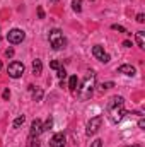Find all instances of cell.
I'll list each match as a JSON object with an SVG mask.
<instances>
[{"label":"cell","instance_id":"d6986e66","mask_svg":"<svg viewBox=\"0 0 145 147\" xmlns=\"http://www.w3.org/2000/svg\"><path fill=\"white\" fill-rule=\"evenodd\" d=\"M111 28H113L114 31H118V33H123V34H130V33H128V31H126V29H125L123 26H119V24H113Z\"/></svg>","mask_w":145,"mask_h":147},{"label":"cell","instance_id":"44dd1931","mask_svg":"<svg viewBox=\"0 0 145 147\" xmlns=\"http://www.w3.org/2000/svg\"><path fill=\"white\" fill-rule=\"evenodd\" d=\"M58 77H60V79H62V80H63V79H65V77H67V70H65V69H63V67H60V69H58Z\"/></svg>","mask_w":145,"mask_h":147},{"label":"cell","instance_id":"603a6c76","mask_svg":"<svg viewBox=\"0 0 145 147\" xmlns=\"http://www.w3.org/2000/svg\"><path fill=\"white\" fill-rule=\"evenodd\" d=\"M91 147H103V140H101V139H96V140L91 144Z\"/></svg>","mask_w":145,"mask_h":147},{"label":"cell","instance_id":"f546056e","mask_svg":"<svg viewBox=\"0 0 145 147\" xmlns=\"http://www.w3.org/2000/svg\"><path fill=\"white\" fill-rule=\"evenodd\" d=\"M126 147H140V146H126Z\"/></svg>","mask_w":145,"mask_h":147},{"label":"cell","instance_id":"7c38bea8","mask_svg":"<svg viewBox=\"0 0 145 147\" xmlns=\"http://www.w3.org/2000/svg\"><path fill=\"white\" fill-rule=\"evenodd\" d=\"M41 72H43V63H41L39 58H36V60L33 62V74H34V75H41Z\"/></svg>","mask_w":145,"mask_h":147},{"label":"cell","instance_id":"ffe728a7","mask_svg":"<svg viewBox=\"0 0 145 147\" xmlns=\"http://www.w3.org/2000/svg\"><path fill=\"white\" fill-rule=\"evenodd\" d=\"M51 127H53V118H48V120H46V123L43 125V132H46V130H50Z\"/></svg>","mask_w":145,"mask_h":147},{"label":"cell","instance_id":"83f0119b","mask_svg":"<svg viewBox=\"0 0 145 147\" xmlns=\"http://www.w3.org/2000/svg\"><path fill=\"white\" fill-rule=\"evenodd\" d=\"M38 16H39V19H43V17H44V12H43V9H41V7H38Z\"/></svg>","mask_w":145,"mask_h":147},{"label":"cell","instance_id":"9a60e30c","mask_svg":"<svg viewBox=\"0 0 145 147\" xmlns=\"http://www.w3.org/2000/svg\"><path fill=\"white\" fill-rule=\"evenodd\" d=\"M24 121H26V116H24V115H21V116H17V118L14 120L12 127H14V128H19V127H22V125H24Z\"/></svg>","mask_w":145,"mask_h":147},{"label":"cell","instance_id":"52a82bcc","mask_svg":"<svg viewBox=\"0 0 145 147\" xmlns=\"http://www.w3.org/2000/svg\"><path fill=\"white\" fill-rule=\"evenodd\" d=\"M92 55H94L96 60H99V62H103V63H108L109 60H111V57L104 51V48H103L101 45H96V46L92 48Z\"/></svg>","mask_w":145,"mask_h":147},{"label":"cell","instance_id":"7a4b0ae2","mask_svg":"<svg viewBox=\"0 0 145 147\" xmlns=\"http://www.w3.org/2000/svg\"><path fill=\"white\" fill-rule=\"evenodd\" d=\"M94 87H96V74H94V72H89V74H87V77H85V80H84L82 89L79 91L80 99H82V101H87V99L92 96Z\"/></svg>","mask_w":145,"mask_h":147},{"label":"cell","instance_id":"cb8c5ba5","mask_svg":"<svg viewBox=\"0 0 145 147\" xmlns=\"http://www.w3.org/2000/svg\"><path fill=\"white\" fill-rule=\"evenodd\" d=\"M2 98H3V99H9V98H10V91H9V89H5V91L2 92Z\"/></svg>","mask_w":145,"mask_h":147},{"label":"cell","instance_id":"ba28073f","mask_svg":"<svg viewBox=\"0 0 145 147\" xmlns=\"http://www.w3.org/2000/svg\"><path fill=\"white\" fill-rule=\"evenodd\" d=\"M50 147H65V135L62 132L55 134L50 140Z\"/></svg>","mask_w":145,"mask_h":147},{"label":"cell","instance_id":"ac0fdd59","mask_svg":"<svg viewBox=\"0 0 145 147\" xmlns=\"http://www.w3.org/2000/svg\"><path fill=\"white\" fill-rule=\"evenodd\" d=\"M111 87H114V82H111V80H109V82H103V84L99 86V89H101L103 92L108 91V89H111Z\"/></svg>","mask_w":145,"mask_h":147},{"label":"cell","instance_id":"5bb4252c","mask_svg":"<svg viewBox=\"0 0 145 147\" xmlns=\"http://www.w3.org/2000/svg\"><path fill=\"white\" fill-rule=\"evenodd\" d=\"M137 45H138V48H145V33L144 31H138L137 33Z\"/></svg>","mask_w":145,"mask_h":147},{"label":"cell","instance_id":"4fadbf2b","mask_svg":"<svg viewBox=\"0 0 145 147\" xmlns=\"http://www.w3.org/2000/svg\"><path fill=\"white\" fill-rule=\"evenodd\" d=\"M68 89H70L72 92H75V91L79 89V79H77V75H72V77H70V80H68Z\"/></svg>","mask_w":145,"mask_h":147},{"label":"cell","instance_id":"8992f818","mask_svg":"<svg viewBox=\"0 0 145 147\" xmlns=\"http://www.w3.org/2000/svg\"><path fill=\"white\" fill-rule=\"evenodd\" d=\"M24 63H21V62H12L10 65H9V75L12 77V79H19L22 74H24Z\"/></svg>","mask_w":145,"mask_h":147},{"label":"cell","instance_id":"8fae6325","mask_svg":"<svg viewBox=\"0 0 145 147\" xmlns=\"http://www.w3.org/2000/svg\"><path fill=\"white\" fill-rule=\"evenodd\" d=\"M29 91L33 92V99H34V101H41V99H43V89H41V87L29 86Z\"/></svg>","mask_w":145,"mask_h":147},{"label":"cell","instance_id":"4dcf8cb0","mask_svg":"<svg viewBox=\"0 0 145 147\" xmlns=\"http://www.w3.org/2000/svg\"><path fill=\"white\" fill-rule=\"evenodd\" d=\"M0 69H2V62H0Z\"/></svg>","mask_w":145,"mask_h":147},{"label":"cell","instance_id":"3957f363","mask_svg":"<svg viewBox=\"0 0 145 147\" xmlns=\"http://www.w3.org/2000/svg\"><path fill=\"white\" fill-rule=\"evenodd\" d=\"M50 45L53 46V50H62V48H65L67 39H65L63 33H62L60 29H53V31H50Z\"/></svg>","mask_w":145,"mask_h":147},{"label":"cell","instance_id":"30bf717a","mask_svg":"<svg viewBox=\"0 0 145 147\" xmlns=\"http://www.w3.org/2000/svg\"><path fill=\"white\" fill-rule=\"evenodd\" d=\"M118 72H119V74H125V75H130V77H133V75L137 74V69H135L133 65H128V63H125V65L118 67Z\"/></svg>","mask_w":145,"mask_h":147},{"label":"cell","instance_id":"7402d4cb","mask_svg":"<svg viewBox=\"0 0 145 147\" xmlns=\"http://www.w3.org/2000/svg\"><path fill=\"white\" fill-rule=\"evenodd\" d=\"M50 67H51V69H55V70H58V69H60L62 65H60V62H56V60H53V62L50 63Z\"/></svg>","mask_w":145,"mask_h":147},{"label":"cell","instance_id":"9c48e42d","mask_svg":"<svg viewBox=\"0 0 145 147\" xmlns=\"http://www.w3.org/2000/svg\"><path fill=\"white\" fill-rule=\"evenodd\" d=\"M43 134V123H41V120L36 118V120H33V123H31V135L33 137H39Z\"/></svg>","mask_w":145,"mask_h":147},{"label":"cell","instance_id":"277c9868","mask_svg":"<svg viewBox=\"0 0 145 147\" xmlns=\"http://www.w3.org/2000/svg\"><path fill=\"white\" fill-rule=\"evenodd\" d=\"M24 38H26V33L22 29H10L9 34H7V41L10 45H19V43L24 41Z\"/></svg>","mask_w":145,"mask_h":147},{"label":"cell","instance_id":"484cf974","mask_svg":"<svg viewBox=\"0 0 145 147\" xmlns=\"http://www.w3.org/2000/svg\"><path fill=\"white\" fill-rule=\"evenodd\" d=\"M137 22H140V24L145 22V16H144V14H138V16H137Z\"/></svg>","mask_w":145,"mask_h":147},{"label":"cell","instance_id":"1f68e13d","mask_svg":"<svg viewBox=\"0 0 145 147\" xmlns=\"http://www.w3.org/2000/svg\"><path fill=\"white\" fill-rule=\"evenodd\" d=\"M55 2H56V0H55Z\"/></svg>","mask_w":145,"mask_h":147},{"label":"cell","instance_id":"d4e9b609","mask_svg":"<svg viewBox=\"0 0 145 147\" xmlns=\"http://www.w3.org/2000/svg\"><path fill=\"white\" fill-rule=\"evenodd\" d=\"M138 128H140V130H145V120L144 118L138 120Z\"/></svg>","mask_w":145,"mask_h":147},{"label":"cell","instance_id":"e0dca14e","mask_svg":"<svg viewBox=\"0 0 145 147\" xmlns=\"http://www.w3.org/2000/svg\"><path fill=\"white\" fill-rule=\"evenodd\" d=\"M72 9L73 12H80L82 10V0H72Z\"/></svg>","mask_w":145,"mask_h":147},{"label":"cell","instance_id":"2e32d148","mask_svg":"<svg viewBox=\"0 0 145 147\" xmlns=\"http://www.w3.org/2000/svg\"><path fill=\"white\" fill-rule=\"evenodd\" d=\"M28 147H41V146H39V140H38V137L29 135V139H28Z\"/></svg>","mask_w":145,"mask_h":147},{"label":"cell","instance_id":"4316f807","mask_svg":"<svg viewBox=\"0 0 145 147\" xmlns=\"http://www.w3.org/2000/svg\"><path fill=\"white\" fill-rule=\"evenodd\" d=\"M5 57H14V50L12 48H7L5 50Z\"/></svg>","mask_w":145,"mask_h":147},{"label":"cell","instance_id":"5b68a950","mask_svg":"<svg viewBox=\"0 0 145 147\" xmlns=\"http://www.w3.org/2000/svg\"><path fill=\"white\" fill-rule=\"evenodd\" d=\"M101 123H103V118L101 116H94V118H91L89 120V123H87V128H85V134L91 137V135H96L97 134V130L101 128Z\"/></svg>","mask_w":145,"mask_h":147},{"label":"cell","instance_id":"f1b7e54d","mask_svg":"<svg viewBox=\"0 0 145 147\" xmlns=\"http://www.w3.org/2000/svg\"><path fill=\"white\" fill-rule=\"evenodd\" d=\"M123 46H125V48H130V46H132V43H130V41H123Z\"/></svg>","mask_w":145,"mask_h":147},{"label":"cell","instance_id":"6da1fadb","mask_svg":"<svg viewBox=\"0 0 145 147\" xmlns=\"http://www.w3.org/2000/svg\"><path fill=\"white\" fill-rule=\"evenodd\" d=\"M126 115L125 110V98L123 96H113L106 105V116L111 123H119Z\"/></svg>","mask_w":145,"mask_h":147}]
</instances>
